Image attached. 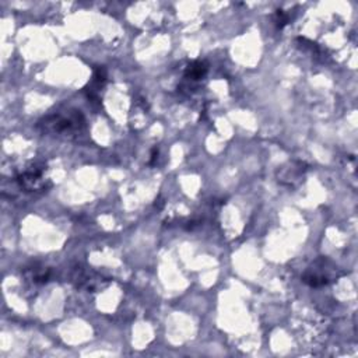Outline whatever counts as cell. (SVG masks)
Returning a JSON list of instances; mask_svg holds the SVG:
<instances>
[{
	"mask_svg": "<svg viewBox=\"0 0 358 358\" xmlns=\"http://www.w3.org/2000/svg\"><path fill=\"white\" fill-rule=\"evenodd\" d=\"M339 279L337 266L328 257H318L312 262L305 273L302 275V282L310 287H324Z\"/></svg>",
	"mask_w": 358,
	"mask_h": 358,
	"instance_id": "7a4b0ae2",
	"label": "cell"
},
{
	"mask_svg": "<svg viewBox=\"0 0 358 358\" xmlns=\"http://www.w3.org/2000/svg\"><path fill=\"white\" fill-rule=\"evenodd\" d=\"M158 158V150L157 149H154L153 150V153H151V161H150V164L153 165L154 164V161Z\"/></svg>",
	"mask_w": 358,
	"mask_h": 358,
	"instance_id": "ba28073f",
	"label": "cell"
},
{
	"mask_svg": "<svg viewBox=\"0 0 358 358\" xmlns=\"http://www.w3.org/2000/svg\"><path fill=\"white\" fill-rule=\"evenodd\" d=\"M209 72V65L204 61H195L192 62L187 70H185V78H189L192 81H199L204 78V76Z\"/></svg>",
	"mask_w": 358,
	"mask_h": 358,
	"instance_id": "8992f818",
	"label": "cell"
},
{
	"mask_svg": "<svg viewBox=\"0 0 358 358\" xmlns=\"http://www.w3.org/2000/svg\"><path fill=\"white\" fill-rule=\"evenodd\" d=\"M17 184L25 192H43L51 187L50 179L45 175L43 165H34L17 175Z\"/></svg>",
	"mask_w": 358,
	"mask_h": 358,
	"instance_id": "277c9868",
	"label": "cell"
},
{
	"mask_svg": "<svg viewBox=\"0 0 358 358\" xmlns=\"http://www.w3.org/2000/svg\"><path fill=\"white\" fill-rule=\"evenodd\" d=\"M69 279L77 288L85 290L88 293L100 291L108 284V280L104 276L93 271L92 267H85L81 264H77L72 268Z\"/></svg>",
	"mask_w": 358,
	"mask_h": 358,
	"instance_id": "3957f363",
	"label": "cell"
},
{
	"mask_svg": "<svg viewBox=\"0 0 358 358\" xmlns=\"http://www.w3.org/2000/svg\"><path fill=\"white\" fill-rule=\"evenodd\" d=\"M85 127V119L78 109H66L63 112H54L42 118L36 129L43 134H76Z\"/></svg>",
	"mask_w": 358,
	"mask_h": 358,
	"instance_id": "6da1fadb",
	"label": "cell"
},
{
	"mask_svg": "<svg viewBox=\"0 0 358 358\" xmlns=\"http://www.w3.org/2000/svg\"><path fill=\"white\" fill-rule=\"evenodd\" d=\"M107 78H108L107 69L104 66H96L93 70L92 80H90V83L84 88V93L90 101H93V103L100 101V92H101V88L105 85Z\"/></svg>",
	"mask_w": 358,
	"mask_h": 358,
	"instance_id": "5b68a950",
	"label": "cell"
},
{
	"mask_svg": "<svg viewBox=\"0 0 358 358\" xmlns=\"http://www.w3.org/2000/svg\"><path fill=\"white\" fill-rule=\"evenodd\" d=\"M275 23L277 28H284L290 23V14H287L284 10H276Z\"/></svg>",
	"mask_w": 358,
	"mask_h": 358,
	"instance_id": "52a82bcc",
	"label": "cell"
}]
</instances>
